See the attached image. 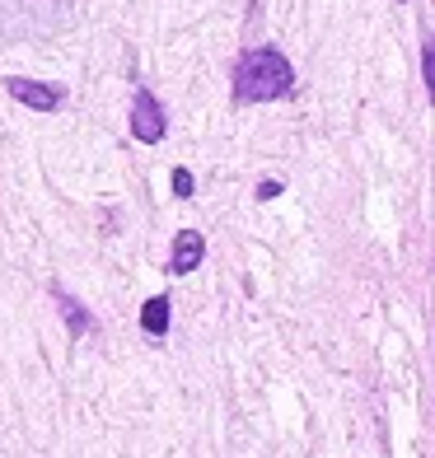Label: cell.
I'll list each match as a JSON object with an SVG mask.
<instances>
[{"instance_id":"obj_8","label":"cell","mask_w":435,"mask_h":458,"mask_svg":"<svg viewBox=\"0 0 435 458\" xmlns=\"http://www.w3.org/2000/svg\"><path fill=\"white\" fill-rule=\"evenodd\" d=\"M258 197H262V201H272V197H281V182H262V187H258Z\"/></svg>"},{"instance_id":"obj_5","label":"cell","mask_w":435,"mask_h":458,"mask_svg":"<svg viewBox=\"0 0 435 458\" xmlns=\"http://www.w3.org/2000/svg\"><path fill=\"white\" fill-rule=\"evenodd\" d=\"M141 327H145V332H155V337H164V332H169V295L145 300V309H141Z\"/></svg>"},{"instance_id":"obj_3","label":"cell","mask_w":435,"mask_h":458,"mask_svg":"<svg viewBox=\"0 0 435 458\" xmlns=\"http://www.w3.org/2000/svg\"><path fill=\"white\" fill-rule=\"evenodd\" d=\"M5 89L24 103V108H38V113H52V108H61V98H66L56 85H38V80H24V75L5 80Z\"/></svg>"},{"instance_id":"obj_6","label":"cell","mask_w":435,"mask_h":458,"mask_svg":"<svg viewBox=\"0 0 435 458\" xmlns=\"http://www.w3.org/2000/svg\"><path fill=\"white\" fill-rule=\"evenodd\" d=\"M61 314H66L71 332H90V314H85V309H80L75 300H66V295H61Z\"/></svg>"},{"instance_id":"obj_1","label":"cell","mask_w":435,"mask_h":458,"mask_svg":"<svg viewBox=\"0 0 435 458\" xmlns=\"http://www.w3.org/2000/svg\"><path fill=\"white\" fill-rule=\"evenodd\" d=\"M295 85V71L277 47H253L239 56V71H235V94L243 103H272L281 94H290Z\"/></svg>"},{"instance_id":"obj_4","label":"cell","mask_w":435,"mask_h":458,"mask_svg":"<svg viewBox=\"0 0 435 458\" xmlns=\"http://www.w3.org/2000/svg\"><path fill=\"white\" fill-rule=\"evenodd\" d=\"M201 258H206V239L197 234V229H183V234L174 239L169 272H174V276H188V272H197V267H201Z\"/></svg>"},{"instance_id":"obj_2","label":"cell","mask_w":435,"mask_h":458,"mask_svg":"<svg viewBox=\"0 0 435 458\" xmlns=\"http://www.w3.org/2000/svg\"><path fill=\"white\" fill-rule=\"evenodd\" d=\"M132 136L145 140V145L164 140V108H159V98L145 94V89H141L136 103H132Z\"/></svg>"},{"instance_id":"obj_7","label":"cell","mask_w":435,"mask_h":458,"mask_svg":"<svg viewBox=\"0 0 435 458\" xmlns=\"http://www.w3.org/2000/svg\"><path fill=\"white\" fill-rule=\"evenodd\" d=\"M192 187H197V182H192L188 169H174V192H178V197H192Z\"/></svg>"}]
</instances>
